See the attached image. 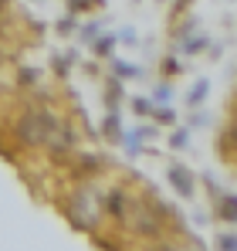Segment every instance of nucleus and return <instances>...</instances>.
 I'll use <instances>...</instances> for the list:
<instances>
[{"instance_id": "12", "label": "nucleus", "mask_w": 237, "mask_h": 251, "mask_svg": "<svg viewBox=\"0 0 237 251\" xmlns=\"http://www.w3.org/2000/svg\"><path fill=\"white\" fill-rule=\"evenodd\" d=\"M187 3H190V0H176V10H183V7H187Z\"/></svg>"}, {"instance_id": "9", "label": "nucleus", "mask_w": 237, "mask_h": 251, "mask_svg": "<svg viewBox=\"0 0 237 251\" xmlns=\"http://www.w3.org/2000/svg\"><path fill=\"white\" fill-rule=\"evenodd\" d=\"M116 75H136V68H129V65H118V61H116Z\"/></svg>"}, {"instance_id": "10", "label": "nucleus", "mask_w": 237, "mask_h": 251, "mask_svg": "<svg viewBox=\"0 0 237 251\" xmlns=\"http://www.w3.org/2000/svg\"><path fill=\"white\" fill-rule=\"evenodd\" d=\"M220 248H237V238H227V234H224V238H220Z\"/></svg>"}, {"instance_id": "1", "label": "nucleus", "mask_w": 237, "mask_h": 251, "mask_svg": "<svg viewBox=\"0 0 237 251\" xmlns=\"http://www.w3.org/2000/svg\"><path fill=\"white\" fill-rule=\"evenodd\" d=\"M54 126L58 123L47 109H24L14 123V136L21 139V146H41V143H47Z\"/></svg>"}, {"instance_id": "5", "label": "nucleus", "mask_w": 237, "mask_h": 251, "mask_svg": "<svg viewBox=\"0 0 237 251\" xmlns=\"http://www.w3.org/2000/svg\"><path fill=\"white\" fill-rule=\"evenodd\" d=\"M203 95H207V82H200L193 92H190V105H197V102H203Z\"/></svg>"}, {"instance_id": "8", "label": "nucleus", "mask_w": 237, "mask_h": 251, "mask_svg": "<svg viewBox=\"0 0 237 251\" xmlns=\"http://www.w3.org/2000/svg\"><path fill=\"white\" fill-rule=\"evenodd\" d=\"M92 7V0H71V10H88Z\"/></svg>"}, {"instance_id": "6", "label": "nucleus", "mask_w": 237, "mask_h": 251, "mask_svg": "<svg viewBox=\"0 0 237 251\" xmlns=\"http://www.w3.org/2000/svg\"><path fill=\"white\" fill-rule=\"evenodd\" d=\"M112 41H116V38H102V41L95 44V51H98V54H105V51L112 48Z\"/></svg>"}, {"instance_id": "11", "label": "nucleus", "mask_w": 237, "mask_h": 251, "mask_svg": "<svg viewBox=\"0 0 237 251\" xmlns=\"http://www.w3.org/2000/svg\"><path fill=\"white\" fill-rule=\"evenodd\" d=\"M136 112H149V102L146 99H136Z\"/></svg>"}, {"instance_id": "2", "label": "nucleus", "mask_w": 237, "mask_h": 251, "mask_svg": "<svg viewBox=\"0 0 237 251\" xmlns=\"http://www.w3.org/2000/svg\"><path fill=\"white\" fill-rule=\"evenodd\" d=\"M105 204H109V214H112V217H118V221H125V214H129V204H132V201H129V194H125V190H112V194H109V201H105Z\"/></svg>"}, {"instance_id": "4", "label": "nucleus", "mask_w": 237, "mask_h": 251, "mask_svg": "<svg viewBox=\"0 0 237 251\" xmlns=\"http://www.w3.org/2000/svg\"><path fill=\"white\" fill-rule=\"evenodd\" d=\"M220 217H224V221H237V197H234V194L224 197V204H220Z\"/></svg>"}, {"instance_id": "3", "label": "nucleus", "mask_w": 237, "mask_h": 251, "mask_svg": "<svg viewBox=\"0 0 237 251\" xmlns=\"http://www.w3.org/2000/svg\"><path fill=\"white\" fill-rule=\"evenodd\" d=\"M169 180L176 183V190H180L183 197H190V194H193V176L187 173V167H180V163H176V167H169Z\"/></svg>"}, {"instance_id": "7", "label": "nucleus", "mask_w": 237, "mask_h": 251, "mask_svg": "<svg viewBox=\"0 0 237 251\" xmlns=\"http://www.w3.org/2000/svg\"><path fill=\"white\" fill-rule=\"evenodd\" d=\"M156 119H159V123H173V112H169V109H159Z\"/></svg>"}]
</instances>
